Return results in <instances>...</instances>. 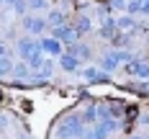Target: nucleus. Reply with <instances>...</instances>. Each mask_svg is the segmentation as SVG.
Segmentation results:
<instances>
[{"label":"nucleus","mask_w":149,"mask_h":139,"mask_svg":"<svg viewBox=\"0 0 149 139\" xmlns=\"http://www.w3.org/2000/svg\"><path fill=\"white\" fill-rule=\"evenodd\" d=\"M59 67L64 72H77V70H80V59L72 57V54H62L59 57Z\"/></svg>","instance_id":"2"},{"label":"nucleus","mask_w":149,"mask_h":139,"mask_svg":"<svg viewBox=\"0 0 149 139\" xmlns=\"http://www.w3.org/2000/svg\"><path fill=\"white\" fill-rule=\"evenodd\" d=\"M10 129V119L5 116V113H0V139L5 137V131ZM23 139H29V137H23Z\"/></svg>","instance_id":"3"},{"label":"nucleus","mask_w":149,"mask_h":139,"mask_svg":"<svg viewBox=\"0 0 149 139\" xmlns=\"http://www.w3.org/2000/svg\"><path fill=\"white\" fill-rule=\"evenodd\" d=\"M23 29L29 31V34H41V31L46 29V21L44 18H36V15H23Z\"/></svg>","instance_id":"1"}]
</instances>
